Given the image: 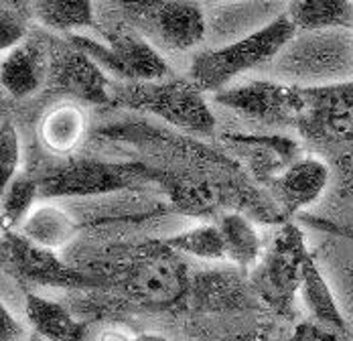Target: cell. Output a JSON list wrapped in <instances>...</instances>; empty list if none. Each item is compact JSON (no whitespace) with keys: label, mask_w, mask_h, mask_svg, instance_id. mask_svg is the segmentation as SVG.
Masks as SVG:
<instances>
[{"label":"cell","mask_w":353,"mask_h":341,"mask_svg":"<svg viewBox=\"0 0 353 341\" xmlns=\"http://www.w3.org/2000/svg\"><path fill=\"white\" fill-rule=\"evenodd\" d=\"M100 33L116 57V77L122 81H159L173 75L157 47L128 25L102 29Z\"/></svg>","instance_id":"cell-11"},{"label":"cell","mask_w":353,"mask_h":341,"mask_svg":"<svg viewBox=\"0 0 353 341\" xmlns=\"http://www.w3.org/2000/svg\"><path fill=\"white\" fill-rule=\"evenodd\" d=\"M311 252L303 232L294 224H284L270 248L254 266L252 286L276 313L292 319L296 315V297L301 293L303 264Z\"/></svg>","instance_id":"cell-7"},{"label":"cell","mask_w":353,"mask_h":341,"mask_svg":"<svg viewBox=\"0 0 353 341\" xmlns=\"http://www.w3.org/2000/svg\"><path fill=\"white\" fill-rule=\"evenodd\" d=\"M228 140L244 150L252 173L266 185L283 173L301 155V144L288 137H258V135H228Z\"/></svg>","instance_id":"cell-15"},{"label":"cell","mask_w":353,"mask_h":341,"mask_svg":"<svg viewBox=\"0 0 353 341\" xmlns=\"http://www.w3.org/2000/svg\"><path fill=\"white\" fill-rule=\"evenodd\" d=\"M47 88L61 96L94 106H110L112 84L88 53L75 47L70 39H51Z\"/></svg>","instance_id":"cell-8"},{"label":"cell","mask_w":353,"mask_h":341,"mask_svg":"<svg viewBox=\"0 0 353 341\" xmlns=\"http://www.w3.org/2000/svg\"><path fill=\"white\" fill-rule=\"evenodd\" d=\"M2 256L21 280L37 286L92 289L98 284V278L71 269L57 258L55 250L39 246L17 230L2 228Z\"/></svg>","instance_id":"cell-9"},{"label":"cell","mask_w":353,"mask_h":341,"mask_svg":"<svg viewBox=\"0 0 353 341\" xmlns=\"http://www.w3.org/2000/svg\"><path fill=\"white\" fill-rule=\"evenodd\" d=\"M39 195V181L31 175H17L2 189V228L17 230L35 207Z\"/></svg>","instance_id":"cell-24"},{"label":"cell","mask_w":353,"mask_h":341,"mask_svg":"<svg viewBox=\"0 0 353 341\" xmlns=\"http://www.w3.org/2000/svg\"><path fill=\"white\" fill-rule=\"evenodd\" d=\"M152 181L161 183L171 205L179 213L189 217H210L223 205H232L225 187L201 177L152 169Z\"/></svg>","instance_id":"cell-14"},{"label":"cell","mask_w":353,"mask_h":341,"mask_svg":"<svg viewBox=\"0 0 353 341\" xmlns=\"http://www.w3.org/2000/svg\"><path fill=\"white\" fill-rule=\"evenodd\" d=\"M286 341H347V338L319 325L317 321H307L296 327V331Z\"/></svg>","instance_id":"cell-27"},{"label":"cell","mask_w":353,"mask_h":341,"mask_svg":"<svg viewBox=\"0 0 353 341\" xmlns=\"http://www.w3.org/2000/svg\"><path fill=\"white\" fill-rule=\"evenodd\" d=\"M352 274H353V273H352Z\"/></svg>","instance_id":"cell-33"},{"label":"cell","mask_w":353,"mask_h":341,"mask_svg":"<svg viewBox=\"0 0 353 341\" xmlns=\"http://www.w3.org/2000/svg\"><path fill=\"white\" fill-rule=\"evenodd\" d=\"M331 170L319 157H299L283 173H279L268 189L279 205L281 215H294L313 205L327 189Z\"/></svg>","instance_id":"cell-12"},{"label":"cell","mask_w":353,"mask_h":341,"mask_svg":"<svg viewBox=\"0 0 353 341\" xmlns=\"http://www.w3.org/2000/svg\"><path fill=\"white\" fill-rule=\"evenodd\" d=\"M39 195L57 197H92L108 195L134 185L152 181V169L142 163H108L96 159H73L51 165L39 177Z\"/></svg>","instance_id":"cell-5"},{"label":"cell","mask_w":353,"mask_h":341,"mask_svg":"<svg viewBox=\"0 0 353 341\" xmlns=\"http://www.w3.org/2000/svg\"><path fill=\"white\" fill-rule=\"evenodd\" d=\"M294 35L296 29L288 14H281L262 29L230 45L199 51L191 61L189 77L203 92H221L240 73L272 61Z\"/></svg>","instance_id":"cell-2"},{"label":"cell","mask_w":353,"mask_h":341,"mask_svg":"<svg viewBox=\"0 0 353 341\" xmlns=\"http://www.w3.org/2000/svg\"><path fill=\"white\" fill-rule=\"evenodd\" d=\"M21 165V138L10 118H2L0 124V183L2 189L17 177Z\"/></svg>","instance_id":"cell-25"},{"label":"cell","mask_w":353,"mask_h":341,"mask_svg":"<svg viewBox=\"0 0 353 341\" xmlns=\"http://www.w3.org/2000/svg\"><path fill=\"white\" fill-rule=\"evenodd\" d=\"M163 242L179 254H187V256H195V258H203V260L228 258L225 256V244H223L217 224L193 226V228L179 232L171 238H165Z\"/></svg>","instance_id":"cell-23"},{"label":"cell","mask_w":353,"mask_h":341,"mask_svg":"<svg viewBox=\"0 0 353 341\" xmlns=\"http://www.w3.org/2000/svg\"><path fill=\"white\" fill-rule=\"evenodd\" d=\"M25 315L37 335L49 341H81L85 335V323L73 319L68 309L51 299L27 293Z\"/></svg>","instance_id":"cell-18"},{"label":"cell","mask_w":353,"mask_h":341,"mask_svg":"<svg viewBox=\"0 0 353 341\" xmlns=\"http://www.w3.org/2000/svg\"><path fill=\"white\" fill-rule=\"evenodd\" d=\"M0 331L2 341H25V329L23 325L12 317V313L6 307L0 309Z\"/></svg>","instance_id":"cell-28"},{"label":"cell","mask_w":353,"mask_h":341,"mask_svg":"<svg viewBox=\"0 0 353 341\" xmlns=\"http://www.w3.org/2000/svg\"><path fill=\"white\" fill-rule=\"evenodd\" d=\"M213 100L268 126H294L299 118V86L290 84L256 79L215 92Z\"/></svg>","instance_id":"cell-10"},{"label":"cell","mask_w":353,"mask_h":341,"mask_svg":"<svg viewBox=\"0 0 353 341\" xmlns=\"http://www.w3.org/2000/svg\"><path fill=\"white\" fill-rule=\"evenodd\" d=\"M134 341H171V340L161 338V335H154V333H141V335H137V340Z\"/></svg>","instance_id":"cell-30"},{"label":"cell","mask_w":353,"mask_h":341,"mask_svg":"<svg viewBox=\"0 0 353 341\" xmlns=\"http://www.w3.org/2000/svg\"><path fill=\"white\" fill-rule=\"evenodd\" d=\"M122 293L146 309H171L189 293V271L181 254L163 240L150 242L122 271Z\"/></svg>","instance_id":"cell-4"},{"label":"cell","mask_w":353,"mask_h":341,"mask_svg":"<svg viewBox=\"0 0 353 341\" xmlns=\"http://www.w3.org/2000/svg\"><path fill=\"white\" fill-rule=\"evenodd\" d=\"M217 226L225 244L228 260L240 269H254L262 258L264 244L250 217L240 211H228L219 215Z\"/></svg>","instance_id":"cell-21"},{"label":"cell","mask_w":353,"mask_h":341,"mask_svg":"<svg viewBox=\"0 0 353 341\" xmlns=\"http://www.w3.org/2000/svg\"><path fill=\"white\" fill-rule=\"evenodd\" d=\"M29 341H49V340H45V338H41V335H37L35 333V335H31V340Z\"/></svg>","instance_id":"cell-32"},{"label":"cell","mask_w":353,"mask_h":341,"mask_svg":"<svg viewBox=\"0 0 353 341\" xmlns=\"http://www.w3.org/2000/svg\"><path fill=\"white\" fill-rule=\"evenodd\" d=\"M299 133L335 155L353 153V79L299 86Z\"/></svg>","instance_id":"cell-3"},{"label":"cell","mask_w":353,"mask_h":341,"mask_svg":"<svg viewBox=\"0 0 353 341\" xmlns=\"http://www.w3.org/2000/svg\"><path fill=\"white\" fill-rule=\"evenodd\" d=\"M49 75V47L39 37H27L23 43L4 53L0 66L2 88L17 100L33 96Z\"/></svg>","instance_id":"cell-13"},{"label":"cell","mask_w":353,"mask_h":341,"mask_svg":"<svg viewBox=\"0 0 353 341\" xmlns=\"http://www.w3.org/2000/svg\"><path fill=\"white\" fill-rule=\"evenodd\" d=\"M33 12L47 29L57 33L98 29L92 0H33Z\"/></svg>","instance_id":"cell-22"},{"label":"cell","mask_w":353,"mask_h":341,"mask_svg":"<svg viewBox=\"0 0 353 341\" xmlns=\"http://www.w3.org/2000/svg\"><path fill=\"white\" fill-rule=\"evenodd\" d=\"M21 234L43 248L57 250L70 244L77 234V224L70 213L55 204H39L21 224Z\"/></svg>","instance_id":"cell-20"},{"label":"cell","mask_w":353,"mask_h":341,"mask_svg":"<svg viewBox=\"0 0 353 341\" xmlns=\"http://www.w3.org/2000/svg\"><path fill=\"white\" fill-rule=\"evenodd\" d=\"M286 14L296 33L327 29L353 31V0H288Z\"/></svg>","instance_id":"cell-19"},{"label":"cell","mask_w":353,"mask_h":341,"mask_svg":"<svg viewBox=\"0 0 353 341\" xmlns=\"http://www.w3.org/2000/svg\"><path fill=\"white\" fill-rule=\"evenodd\" d=\"M137 335H132L126 327H120V325H112L106 327L96 341H134Z\"/></svg>","instance_id":"cell-29"},{"label":"cell","mask_w":353,"mask_h":341,"mask_svg":"<svg viewBox=\"0 0 353 341\" xmlns=\"http://www.w3.org/2000/svg\"><path fill=\"white\" fill-rule=\"evenodd\" d=\"M124 23L169 51H187L205 37V17L193 0H116Z\"/></svg>","instance_id":"cell-6"},{"label":"cell","mask_w":353,"mask_h":341,"mask_svg":"<svg viewBox=\"0 0 353 341\" xmlns=\"http://www.w3.org/2000/svg\"><path fill=\"white\" fill-rule=\"evenodd\" d=\"M88 133L85 112L73 102L47 108L39 120V140L51 155H71Z\"/></svg>","instance_id":"cell-16"},{"label":"cell","mask_w":353,"mask_h":341,"mask_svg":"<svg viewBox=\"0 0 353 341\" xmlns=\"http://www.w3.org/2000/svg\"><path fill=\"white\" fill-rule=\"evenodd\" d=\"M345 319H347V325H353V291L347 295V315H345Z\"/></svg>","instance_id":"cell-31"},{"label":"cell","mask_w":353,"mask_h":341,"mask_svg":"<svg viewBox=\"0 0 353 341\" xmlns=\"http://www.w3.org/2000/svg\"><path fill=\"white\" fill-rule=\"evenodd\" d=\"M301 297H303V303H305L307 311L311 313L313 321H317L319 325H323V327H327V329H331L343 338H350L347 319L339 307L331 286L327 284L325 276L319 271L313 254H309L305 264H303Z\"/></svg>","instance_id":"cell-17"},{"label":"cell","mask_w":353,"mask_h":341,"mask_svg":"<svg viewBox=\"0 0 353 341\" xmlns=\"http://www.w3.org/2000/svg\"><path fill=\"white\" fill-rule=\"evenodd\" d=\"M27 39V25H25V14L17 8L10 6H2V14H0V45L2 51H10L12 47H17L19 43H23Z\"/></svg>","instance_id":"cell-26"},{"label":"cell","mask_w":353,"mask_h":341,"mask_svg":"<svg viewBox=\"0 0 353 341\" xmlns=\"http://www.w3.org/2000/svg\"><path fill=\"white\" fill-rule=\"evenodd\" d=\"M191 77H167L159 81H120L112 86V108H128L161 118L183 133L212 137L215 116Z\"/></svg>","instance_id":"cell-1"}]
</instances>
